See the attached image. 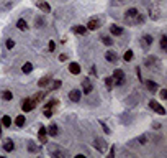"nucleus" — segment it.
I'll return each instance as SVG.
<instances>
[{"label":"nucleus","mask_w":167,"mask_h":158,"mask_svg":"<svg viewBox=\"0 0 167 158\" xmlns=\"http://www.w3.org/2000/svg\"><path fill=\"white\" fill-rule=\"evenodd\" d=\"M20 107L23 109V112H31L36 107V102H34L31 97H25V99H22V102H20Z\"/></svg>","instance_id":"f257e3e1"},{"label":"nucleus","mask_w":167,"mask_h":158,"mask_svg":"<svg viewBox=\"0 0 167 158\" xmlns=\"http://www.w3.org/2000/svg\"><path fill=\"white\" fill-rule=\"evenodd\" d=\"M125 79H126V76H125L123 69H115L113 71V82L116 84V86H123Z\"/></svg>","instance_id":"f03ea898"},{"label":"nucleus","mask_w":167,"mask_h":158,"mask_svg":"<svg viewBox=\"0 0 167 158\" xmlns=\"http://www.w3.org/2000/svg\"><path fill=\"white\" fill-rule=\"evenodd\" d=\"M149 109H151V110H154L156 114H159V115H166V109L162 107L157 101H149Z\"/></svg>","instance_id":"7ed1b4c3"},{"label":"nucleus","mask_w":167,"mask_h":158,"mask_svg":"<svg viewBox=\"0 0 167 158\" xmlns=\"http://www.w3.org/2000/svg\"><path fill=\"white\" fill-rule=\"evenodd\" d=\"M100 26H102V20H100V18H97V17L90 18L89 22H87V25H85L87 30H97V28H100Z\"/></svg>","instance_id":"20e7f679"},{"label":"nucleus","mask_w":167,"mask_h":158,"mask_svg":"<svg viewBox=\"0 0 167 158\" xmlns=\"http://www.w3.org/2000/svg\"><path fill=\"white\" fill-rule=\"evenodd\" d=\"M92 91H93V84H92V81H90L89 78L84 79V81H82V92L89 96V94L92 92Z\"/></svg>","instance_id":"39448f33"},{"label":"nucleus","mask_w":167,"mask_h":158,"mask_svg":"<svg viewBox=\"0 0 167 158\" xmlns=\"http://www.w3.org/2000/svg\"><path fill=\"white\" fill-rule=\"evenodd\" d=\"M152 41H154V38H152L151 35H144V36L141 38V46H142V50H149V46L152 45Z\"/></svg>","instance_id":"423d86ee"},{"label":"nucleus","mask_w":167,"mask_h":158,"mask_svg":"<svg viewBox=\"0 0 167 158\" xmlns=\"http://www.w3.org/2000/svg\"><path fill=\"white\" fill-rule=\"evenodd\" d=\"M38 137H40V142L43 143V145H46V143H48V132H46V127H44V125H40Z\"/></svg>","instance_id":"0eeeda50"},{"label":"nucleus","mask_w":167,"mask_h":158,"mask_svg":"<svg viewBox=\"0 0 167 158\" xmlns=\"http://www.w3.org/2000/svg\"><path fill=\"white\" fill-rule=\"evenodd\" d=\"M81 96H82V92L79 89H71L69 91V99H71L72 102H79V101H81Z\"/></svg>","instance_id":"6e6552de"},{"label":"nucleus","mask_w":167,"mask_h":158,"mask_svg":"<svg viewBox=\"0 0 167 158\" xmlns=\"http://www.w3.org/2000/svg\"><path fill=\"white\" fill-rule=\"evenodd\" d=\"M93 145H95V148L98 150V152H103V150L107 148V143H105V140L98 138V137H95V138H93Z\"/></svg>","instance_id":"1a4fd4ad"},{"label":"nucleus","mask_w":167,"mask_h":158,"mask_svg":"<svg viewBox=\"0 0 167 158\" xmlns=\"http://www.w3.org/2000/svg\"><path fill=\"white\" fill-rule=\"evenodd\" d=\"M36 7L41 10V12H44V13H49V12H51V7H49V3L43 2V0H36Z\"/></svg>","instance_id":"9d476101"},{"label":"nucleus","mask_w":167,"mask_h":158,"mask_svg":"<svg viewBox=\"0 0 167 158\" xmlns=\"http://www.w3.org/2000/svg\"><path fill=\"white\" fill-rule=\"evenodd\" d=\"M3 150H5V152H13V150H15V143H13V140L12 138H5L3 140Z\"/></svg>","instance_id":"9b49d317"},{"label":"nucleus","mask_w":167,"mask_h":158,"mask_svg":"<svg viewBox=\"0 0 167 158\" xmlns=\"http://www.w3.org/2000/svg\"><path fill=\"white\" fill-rule=\"evenodd\" d=\"M105 59H107V61H108V63H113V64H115V63L118 61V54H116V53H115V51L108 50V51L105 53Z\"/></svg>","instance_id":"f8f14e48"},{"label":"nucleus","mask_w":167,"mask_h":158,"mask_svg":"<svg viewBox=\"0 0 167 158\" xmlns=\"http://www.w3.org/2000/svg\"><path fill=\"white\" fill-rule=\"evenodd\" d=\"M110 33L113 35V36H121V35L125 33V30L121 26H118V25H111L110 26Z\"/></svg>","instance_id":"ddd939ff"},{"label":"nucleus","mask_w":167,"mask_h":158,"mask_svg":"<svg viewBox=\"0 0 167 158\" xmlns=\"http://www.w3.org/2000/svg\"><path fill=\"white\" fill-rule=\"evenodd\" d=\"M46 132H48V135H49V137H57L59 127H57L56 124H51L49 127H46Z\"/></svg>","instance_id":"4468645a"},{"label":"nucleus","mask_w":167,"mask_h":158,"mask_svg":"<svg viewBox=\"0 0 167 158\" xmlns=\"http://www.w3.org/2000/svg\"><path fill=\"white\" fill-rule=\"evenodd\" d=\"M49 155L62 158V156H67V152H64V150H56V148H53V147H49Z\"/></svg>","instance_id":"2eb2a0df"},{"label":"nucleus","mask_w":167,"mask_h":158,"mask_svg":"<svg viewBox=\"0 0 167 158\" xmlns=\"http://www.w3.org/2000/svg\"><path fill=\"white\" fill-rule=\"evenodd\" d=\"M69 73L77 76L79 73H81V64H79V63H71V64H69Z\"/></svg>","instance_id":"dca6fc26"},{"label":"nucleus","mask_w":167,"mask_h":158,"mask_svg":"<svg viewBox=\"0 0 167 158\" xmlns=\"http://www.w3.org/2000/svg\"><path fill=\"white\" fill-rule=\"evenodd\" d=\"M146 89L149 91V92H156V91L159 89L157 82H154V81H146Z\"/></svg>","instance_id":"f3484780"},{"label":"nucleus","mask_w":167,"mask_h":158,"mask_svg":"<svg viewBox=\"0 0 167 158\" xmlns=\"http://www.w3.org/2000/svg\"><path fill=\"white\" fill-rule=\"evenodd\" d=\"M138 8H134V7H131V8H128L126 12H125V18H134V17L138 15Z\"/></svg>","instance_id":"a211bd4d"},{"label":"nucleus","mask_w":167,"mask_h":158,"mask_svg":"<svg viewBox=\"0 0 167 158\" xmlns=\"http://www.w3.org/2000/svg\"><path fill=\"white\" fill-rule=\"evenodd\" d=\"M0 96H2V99H3V101H7V102L13 99V92H12V91H8V89L2 91V92H0Z\"/></svg>","instance_id":"6ab92c4d"},{"label":"nucleus","mask_w":167,"mask_h":158,"mask_svg":"<svg viewBox=\"0 0 167 158\" xmlns=\"http://www.w3.org/2000/svg\"><path fill=\"white\" fill-rule=\"evenodd\" d=\"M16 28H18L20 31H26V30H28V23H26V20H25V18H20L18 22H16Z\"/></svg>","instance_id":"aec40b11"},{"label":"nucleus","mask_w":167,"mask_h":158,"mask_svg":"<svg viewBox=\"0 0 167 158\" xmlns=\"http://www.w3.org/2000/svg\"><path fill=\"white\" fill-rule=\"evenodd\" d=\"M72 31L77 33V35H85L87 33V28L84 26V25H75V26H72Z\"/></svg>","instance_id":"412c9836"},{"label":"nucleus","mask_w":167,"mask_h":158,"mask_svg":"<svg viewBox=\"0 0 167 158\" xmlns=\"http://www.w3.org/2000/svg\"><path fill=\"white\" fill-rule=\"evenodd\" d=\"M49 82H51V78H49V76H44V78H41L40 81H38V86H40V87H46V86H49Z\"/></svg>","instance_id":"4be33fe9"},{"label":"nucleus","mask_w":167,"mask_h":158,"mask_svg":"<svg viewBox=\"0 0 167 158\" xmlns=\"http://www.w3.org/2000/svg\"><path fill=\"white\" fill-rule=\"evenodd\" d=\"M40 150H41V148H40V147H38L34 142H28V152H31V153H38Z\"/></svg>","instance_id":"5701e85b"},{"label":"nucleus","mask_w":167,"mask_h":158,"mask_svg":"<svg viewBox=\"0 0 167 158\" xmlns=\"http://www.w3.org/2000/svg\"><path fill=\"white\" fill-rule=\"evenodd\" d=\"M25 122H26V119H25V115H18V117L15 119V125L18 129H22L23 125H25Z\"/></svg>","instance_id":"b1692460"},{"label":"nucleus","mask_w":167,"mask_h":158,"mask_svg":"<svg viewBox=\"0 0 167 158\" xmlns=\"http://www.w3.org/2000/svg\"><path fill=\"white\" fill-rule=\"evenodd\" d=\"M22 71H23V74H30V73L33 71V64H31V63H25V64L22 66Z\"/></svg>","instance_id":"393cba45"},{"label":"nucleus","mask_w":167,"mask_h":158,"mask_svg":"<svg viewBox=\"0 0 167 158\" xmlns=\"http://www.w3.org/2000/svg\"><path fill=\"white\" fill-rule=\"evenodd\" d=\"M2 125L8 129L10 125H12V117H10V115H3V117H2Z\"/></svg>","instance_id":"a878e982"},{"label":"nucleus","mask_w":167,"mask_h":158,"mask_svg":"<svg viewBox=\"0 0 167 158\" xmlns=\"http://www.w3.org/2000/svg\"><path fill=\"white\" fill-rule=\"evenodd\" d=\"M154 63H157V59H156L154 56H149V58H146L144 66H148V68H152V66H154Z\"/></svg>","instance_id":"bb28decb"},{"label":"nucleus","mask_w":167,"mask_h":158,"mask_svg":"<svg viewBox=\"0 0 167 158\" xmlns=\"http://www.w3.org/2000/svg\"><path fill=\"white\" fill-rule=\"evenodd\" d=\"M105 86H107V89H108V91L113 89V86H115V82H113V76H108V78H105Z\"/></svg>","instance_id":"cd10ccee"},{"label":"nucleus","mask_w":167,"mask_h":158,"mask_svg":"<svg viewBox=\"0 0 167 158\" xmlns=\"http://www.w3.org/2000/svg\"><path fill=\"white\" fill-rule=\"evenodd\" d=\"M57 104H59L57 99H49L46 104H44V109H53V107H56Z\"/></svg>","instance_id":"c85d7f7f"},{"label":"nucleus","mask_w":167,"mask_h":158,"mask_svg":"<svg viewBox=\"0 0 167 158\" xmlns=\"http://www.w3.org/2000/svg\"><path fill=\"white\" fill-rule=\"evenodd\" d=\"M34 26L36 28H43L44 26V18L43 17H36V18H34Z\"/></svg>","instance_id":"c756f323"},{"label":"nucleus","mask_w":167,"mask_h":158,"mask_svg":"<svg viewBox=\"0 0 167 158\" xmlns=\"http://www.w3.org/2000/svg\"><path fill=\"white\" fill-rule=\"evenodd\" d=\"M44 96H46V92H44V91H41V92L34 94V96H33V97H31V99H33V101H34V102H36V104H38V102H40V101H41V99H43V97H44Z\"/></svg>","instance_id":"7c9ffc66"},{"label":"nucleus","mask_w":167,"mask_h":158,"mask_svg":"<svg viewBox=\"0 0 167 158\" xmlns=\"http://www.w3.org/2000/svg\"><path fill=\"white\" fill-rule=\"evenodd\" d=\"M148 140H149V137H148V135H141V137H138L134 142H138L139 145H146V143H148Z\"/></svg>","instance_id":"2f4dec72"},{"label":"nucleus","mask_w":167,"mask_h":158,"mask_svg":"<svg viewBox=\"0 0 167 158\" xmlns=\"http://www.w3.org/2000/svg\"><path fill=\"white\" fill-rule=\"evenodd\" d=\"M159 43H161V50L166 51V50H167V36H166V35H162V36H161Z\"/></svg>","instance_id":"473e14b6"},{"label":"nucleus","mask_w":167,"mask_h":158,"mask_svg":"<svg viewBox=\"0 0 167 158\" xmlns=\"http://www.w3.org/2000/svg\"><path fill=\"white\" fill-rule=\"evenodd\" d=\"M123 59H125V61H131V59H133V51H131V50H128V51H125V54H123Z\"/></svg>","instance_id":"72a5a7b5"},{"label":"nucleus","mask_w":167,"mask_h":158,"mask_svg":"<svg viewBox=\"0 0 167 158\" xmlns=\"http://www.w3.org/2000/svg\"><path fill=\"white\" fill-rule=\"evenodd\" d=\"M100 40H102V43L107 45V46H111V45H113V40H111L110 36H102Z\"/></svg>","instance_id":"f704fd0d"},{"label":"nucleus","mask_w":167,"mask_h":158,"mask_svg":"<svg viewBox=\"0 0 167 158\" xmlns=\"http://www.w3.org/2000/svg\"><path fill=\"white\" fill-rule=\"evenodd\" d=\"M149 13H151L149 17H151L152 20H159V17H161V15H159V10H157V8H156V10H151Z\"/></svg>","instance_id":"c9c22d12"},{"label":"nucleus","mask_w":167,"mask_h":158,"mask_svg":"<svg viewBox=\"0 0 167 158\" xmlns=\"http://www.w3.org/2000/svg\"><path fill=\"white\" fill-rule=\"evenodd\" d=\"M62 86V82L61 81H54L53 84H51V87H49V91H56V89H59V87Z\"/></svg>","instance_id":"e433bc0d"},{"label":"nucleus","mask_w":167,"mask_h":158,"mask_svg":"<svg viewBox=\"0 0 167 158\" xmlns=\"http://www.w3.org/2000/svg\"><path fill=\"white\" fill-rule=\"evenodd\" d=\"M136 101H138V96H133V97H130V99L126 101V104L130 105V107H133V105L136 104Z\"/></svg>","instance_id":"4c0bfd02"},{"label":"nucleus","mask_w":167,"mask_h":158,"mask_svg":"<svg viewBox=\"0 0 167 158\" xmlns=\"http://www.w3.org/2000/svg\"><path fill=\"white\" fill-rule=\"evenodd\" d=\"M100 125H102L103 132H105V133H107V135H110V133H111V130H110V129H108V125H107V124H105V122H102V120H100Z\"/></svg>","instance_id":"58836bf2"},{"label":"nucleus","mask_w":167,"mask_h":158,"mask_svg":"<svg viewBox=\"0 0 167 158\" xmlns=\"http://www.w3.org/2000/svg\"><path fill=\"white\" fill-rule=\"evenodd\" d=\"M134 23H144V15H141V13H138L136 17H134Z\"/></svg>","instance_id":"ea45409f"},{"label":"nucleus","mask_w":167,"mask_h":158,"mask_svg":"<svg viewBox=\"0 0 167 158\" xmlns=\"http://www.w3.org/2000/svg\"><path fill=\"white\" fill-rule=\"evenodd\" d=\"M5 46H7V50H12V48L15 46V41H13V40H7Z\"/></svg>","instance_id":"a19ab883"},{"label":"nucleus","mask_w":167,"mask_h":158,"mask_svg":"<svg viewBox=\"0 0 167 158\" xmlns=\"http://www.w3.org/2000/svg\"><path fill=\"white\" fill-rule=\"evenodd\" d=\"M159 96H161L162 101L167 99V89H161V91H159Z\"/></svg>","instance_id":"79ce46f5"},{"label":"nucleus","mask_w":167,"mask_h":158,"mask_svg":"<svg viewBox=\"0 0 167 158\" xmlns=\"http://www.w3.org/2000/svg\"><path fill=\"white\" fill-rule=\"evenodd\" d=\"M44 117H53V109H44Z\"/></svg>","instance_id":"37998d69"},{"label":"nucleus","mask_w":167,"mask_h":158,"mask_svg":"<svg viewBox=\"0 0 167 158\" xmlns=\"http://www.w3.org/2000/svg\"><path fill=\"white\" fill-rule=\"evenodd\" d=\"M54 48H56L54 41H51V40H49V43H48V50H49V51H54Z\"/></svg>","instance_id":"c03bdc74"},{"label":"nucleus","mask_w":167,"mask_h":158,"mask_svg":"<svg viewBox=\"0 0 167 158\" xmlns=\"http://www.w3.org/2000/svg\"><path fill=\"white\" fill-rule=\"evenodd\" d=\"M136 74H138L139 81H141V79H142V76H141V69H139V68H136Z\"/></svg>","instance_id":"a18cd8bd"},{"label":"nucleus","mask_w":167,"mask_h":158,"mask_svg":"<svg viewBox=\"0 0 167 158\" xmlns=\"http://www.w3.org/2000/svg\"><path fill=\"white\" fill-rule=\"evenodd\" d=\"M66 59H67V56H66V54H59V61H66Z\"/></svg>","instance_id":"49530a36"},{"label":"nucleus","mask_w":167,"mask_h":158,"mask_svg":"<svg viewBox=\"0 0 167 158\" xmlns=\"http://www.w3.org/2000/svg\"><path fill=\"white\" fill-rule=\"evenodd\" d=\"M152 127H154V129H156V130H159V129H161V124H159V122H156V124H154V125H152Z\"/></svg>","instance_id":"de8ad7c7"},{"label":"nucleus","mask_w":167,"mask_h":158,"mask_svg":"<svg viewBox=\"0 0 167 158\" xmlns=\"http://www.w3.org/2000/svg\"><path fill=\"white\" fill-rule=\"evenodd\" d=\"M110 156H115V147H111V150H110Z\"/></svg>","instance_id":"09e8293b"},{"label":"nucleus","mask_w":167,"mask_h":158,"mask_svg":"<svg viewBox=\"0 0 167 158\" xmlns=\"http://www.w3.org/2000/svg\"><path fill=\"white\" fill-rule=\"evenodd\" d=\"M0 137H2V124H0Z\"/></svg>","instance_id":"8fccbe9b"},{"label":"nucleus","mask_w":167,"mask_h":158,"mask_svg":"<svg viewBox=\"0 0 167 158\" xmlns=\"http://www.w3.org/2000/svg\"><path fill=\"white\" fill-rule=\"evenodd\" d=\"M118 2H120V3H123V2H125V0H118Z\"/></svg>","instance_id":"3c124183"}]
</instances>
